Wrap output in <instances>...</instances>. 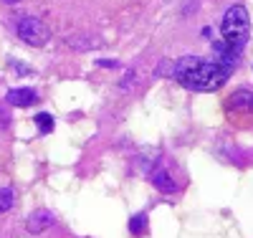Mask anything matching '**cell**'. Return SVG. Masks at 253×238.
<instances>
[{
	"label": "cell",
	"instance_id": "8992f818",
	"mask_svg": "<svg viewBox=\"0 0 253 238\" xmlns=\"http://www.w3.org/2000/svg\"><path fill=\"white\" fill-rule=\"evenodd\" d=\"M53 223H56V215L46 208H38L26 218V231L33 233V236H41V233H46Z\"/></svg>",
	"mask_w": 253,
	"mask_h": 238
},
{
	"label": "cell",
	"instance_id": "30bf717a",
	"mask_svg": "<svg viewBox=\"0 0 253 238\" xmlns=\"http://www.w3.org/2000/svg\"><path fill=\"white\" fill-rule=\"evenodd\" d=\"M33 122H36V127H38V132H41V135H51V132H53V117H51L48 112L36 114Z\"/></svg>",
	"mask_w": 253,
	"mask_h": 238
},
{
	"label": "cell",
	"instance_id": "9c48e42d",
	"mask_svg": "<svg viewBox=\"0 0 253 238\" xmlns=\"http://www.w3.org/2000/svg\"><path fill=\"white\" fill-rule=\"evenodd\" d=\"M15 205V190L13 188H0V215H5Z\"/></svg>",
	"mask_w": 253,
	"mask_h": 238
},
{
	"label": "cell",
	"instance_id": "8fae6325",
	"mask_svg": "<svg viewBox=\"0 0 253 238\" xmlns=\"http://www.w3.org/2000/svg\"><path fill=\"white\" fill-rule=\"evenodd\" d=\"M0 3H5V5H15V3H20V0H0Z\"/></svg>",
	"mask_w": 253,
	"mask_h": 238
},
{
	"label": "cell",
	"instance_id": "277c9868",
	"mask_svg": "<svg viewBox=\"0 0 253 238\" xmlns=\"http://www.w3.org/2000/svg\"><path fill=\"white\" fill-rule=\"evenodd\" d=\"M225 114L228 119H233L238 124L253 122V89L238 86V89L230 92V96L225 99Z\"/></svg>",
	"mask_w": 253,
	"mask_h": 238
},
{
	"label": "cell",
	"instance_id": "3957f363",
	"mask_svg": "<svg viewBox=\"0 0 253 238\" xmlns=\"http://www.w3.org/2000/svg\"><path fill=\"white\" fill-rule=\"evenodd\" d=\"M150 183L165 195H175V192L182 190V172L172 157H160L150 167Z\"/></svg>",
	"mask_w": 253,
	"mask_h": 238
},
{
	"label": "cell",
	"instance_id": "7a4b0ae2",
	"mask_svg": "<svg viewBox=\"0 0 253 238\" xmlns=\"http://www.w3.org/2000/svg\"><path fill=\"white\" fill-rule=\"evenodd\" d=\"M248 33H251L248 10L243 5L228 8L220 20V41H213V53H215L213 58L233 71L241 61L246 43H248Z\"/></svg>",
	"mask_w": 253,
	"mask_h": 238
},
{
	"label": "cell",
	"instance_id": "52a82bcc",
	"mask_svg": "<svg viewBox=\"0 0 253 238\" xmlns=\"http://www.w3.org/2000/svg\"><path fill=\"white\" fill-rule=\"evenodd\" d=\"M5 101L10 106H20V109H26V106H33L38 101V92L31 89V86H18V89H10L5 94Z\"/></svg>",
	"mask_w": 253,
	"mask_h": 238
},
{
	"label": "cell",
	"instance_id": "6da1fadb",
	"mask_svg": "<svg viewBox=\"0 0 253 238\" xmlns=\"http://www.w3.org/2000/svg\"><path fill=\"white\" fill-rule=\"evenodd\" d=\"M172 76L177 79L180 86L190 92H218L220 86L228 81L230 69L223 66L215 58H203V56H182L175 61Z\"/></svg>",
	"mask_w": 253,
	"mask_h": 238
},
{
	"label": "cell",
	"instance_id": "5b68a950",
	"mask_svg": "<svg viewBox=\"0 0 253 238\" xmlns=\"http://www.w3.org/2000/svg\"><path fill=\"white\" fill-rule=\"evenodd\" d=\"M15 33H18L20 41L28 43V46H33V48H41V46H46V43L51 41L48 26L41 18H36V15H20L18 23H15Z\"/></svg>",
	"mask_w": 253,
	"mask_h": 238
},
{
	"label": "cell",
	"instance_id": "ba28073f",
	"mask_svg": "<svg viewBox=\"0 0 253 238\" xmlns=\"http://www.w3.org/2000/svg\"><path fill=\"white\" fill-rule=\"evenodd\" d=\"M129 233L134 238H144L147 233H150V215L147 213H134L129 218Z\"/></svg>",
	"mask_w": 253,
	"mask_h": 238
}]
</instances>
